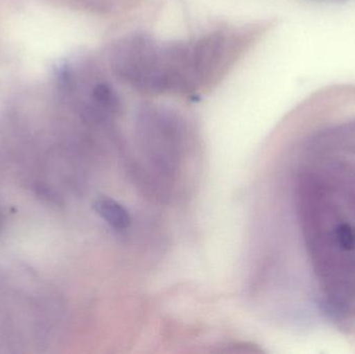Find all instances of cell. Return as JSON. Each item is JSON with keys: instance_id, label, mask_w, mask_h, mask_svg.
Returning a JSON list of instances; mask_svg holds the SVG:
<instances>
[{"instance_id": "obj_1", "label": "cell", "mask_w": 355, "mask_h": 354, "mask_svg": "<svg viewBox=\"0 0 355 354\" xmlns=\"http://www.w3.org/2000/svg\"><path fill=\"white\" fill-rule=\"evenodd\" d=\"M96 212L116 229H125L130 224V218L124 207L112 200H99L96 202Z\"/></svg>"}, {"instance_id": "obj_2", "label": "cell", "mask_w": 355, "mask_h": 354, "mask_svg": "<svg viewBox=\"0 0 355 354\" xmlns=\"http://www.w3.org/2000/svg\"><path fill=\"white\" fill-rule=\"evenodd\" d=\"M93 100L99 109L107 114H116L120 107L118 96L107 85L100 83L93 89Z\"/></svg>"}]
</instances>
